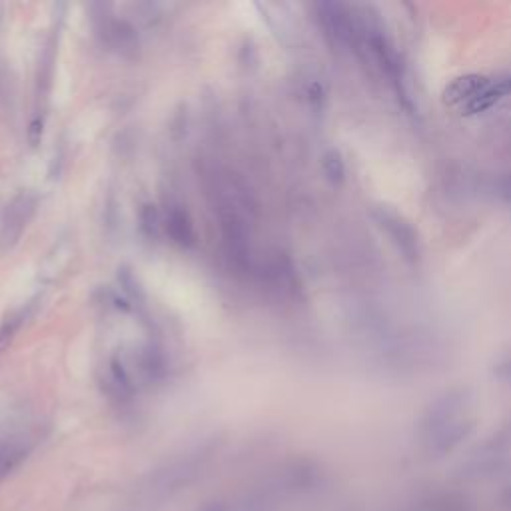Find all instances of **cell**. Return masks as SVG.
Listing matches in <instances>:
<instances>
[{"label":"cell","instance_id":"obj_12","mask_svg":"<svg viewBox=\"0 0 511 511\" xmlns=\"http://www.w3.org/2000/svg\"><path fill=\"white\" fill-rule=\"evenodd\" d=\"M501 86H503V92H505V96H508V94H511V78H508V80H501Z\"/></svg>","mask_w":511,"mask_h":511},{"label":"cell","instance_id":"obj_4","mask_svg":"<svg viewBox=\"0 0 511 511\" xmlns=\"http://www.w3.org/2000/svg\"><path fill=\"white\" fill-rule=\"evenodd\" d=\"M374 216H376L377 226L390 236L398 252L404 256L407 262H418L421 252L416 230L407 224L402 216H398L395 212L388 210V208H376Z\"/></svg>","mask_w":511,"mask_h":511},{"label":"cell","instance_id":"obj_8","mask_svg":"<svg viewBox=\"0 0 511 511\" xmlns=\"http://www.w3.org/2000/svg\"><path fill=\"white\" fill-rule=\"evenodd\" d=\"M168 232L178 244H190L192 242V226L188 222L186 214L174 210L168 218Z\"/></svg>","mask_w":511,"mask_h":511},{"label":"cell","instance_id":"obj_9","mask_svg":"<svg viewBox=\"0 0 511 511\" xmlns=\"http://www.w3.org/2000/svg\"><path fill=\"white\" fill-rule=\"evenodd\" d=\"M322 166H324V172L328 176V180L333 182V184H340L346 176V166H344V160L342 156L336 150L326 152L324 160H322Z\"/></svg>","mask_w":511,"mask_h":511},{"label":"cell","instance_id":"obj_3","mask_svg":"<svg viewBox=\"0 0 511 511\" xmlns=\"http://www.w3.org/2000/svg\"><path fill=\"white\" fill-rule=\"evenodd\" d=\"M317 20L324 32L336 45L354 46L360 42L361 26L344 4H338V2L317 4Z\"/></svg>","mask_w":511,"mask_h":511},{"label":"cell","instance_id":"obj_10","mask_svg":"<svg viewBox=\"0 0 511 511\" xmlns=\"http://www.w3.org/2000/svg\"><path fill=\"white\" fill-rule=\"evenodd\" d=\"M497 194H499V198H501L505 204H510L511 206V174L503 176V178L499 180V184H497Z\"/></svg>","mask_w":511,"mask_h":511},{"label":"cell","instance_id":"obj_5","mask_svg":"<svg viewBox=\"0 0 511 511\" xmlns=\"http://www.w3.org/2000/svg\"><path fill=\"white\" fill-rule=\"evenodd\" d=\"M34 198L31 194H20L10 202V206L4 212L2 228H0V240L4 246H13L18 236L22 234L26 222L31 220L34 212Z\"/></svg>","mask_w":511,"mask_h":511},{"label":"cell","instance_id":"obj_7","mask_svg":"<svg viewBox=\"0 0 511 511\" xmlns=\"http://www.w3.org/2000/svg\"><path fill=\"white\" fill-rule=\"evenodd\" d=\"M29 448L22 441L4 439L0 441V481H4L26 457Z\"/></svg>","mask_w":511,"mask_h":511},{"label":"cell","instance_id":"obj_11","mask_svg":"<svg viewBox=\"0 0 511 511\" xmlns=\"http://www.w3.org/2000/svg\"><path fill=\"white\" fill-rule=\"evenodd\" d=\"M496 374L499 379H503L505 384H511V360L501 361L496 368Z\"/></svg>","mask_w":511,"mask_h":511},{"label":"cell","instance_id":"obj_6","mask_svg":"<svg viewBox=\"0 0 511 511\" xmlns=\"http://www.w3.org/2000/svg\"><path fill=\"white\" fill-rule=\"evenodd\" d=\"M494 82L487 76L481 74H466L455 78L450 86L446 88L443 96L446 102L453 106H469L478 96L487 91Z\"/></svg>","mask_w":511,"mask_h":511},{"label":"cell","instance_id":"obj_2","mask_svg":"<svg viewBox=\"0 0 511 511\" xmlns=\"http://www.w3.org/2000/svg\"><path fill=\"white\" fill-rule=\"evenodd\" d=\"M206 457L208 455L204 451H194V453H188L180 459H174L166 464L164 467L156 469L146 483L148 499L164 501V499L176 496L182 489H186V485H190L198 478Z\"/></svg>","mask_w":511,"mask_h":511},{"label":"cell","instance_id":"obj_1","mask_svg":"<svg viewBox=\"0 0 511 511\" xmlns=\"http://www.w3.org/2000/svg\"><path fill=\"white\" fill-rule=\"evenodd\" d=\"M473 421L462 391H450L436 400L420 425L421 446L434 457H441L457 448L469 434Z\"/></svg>","mask_w":511,"mask_h":511}]
</instances>
